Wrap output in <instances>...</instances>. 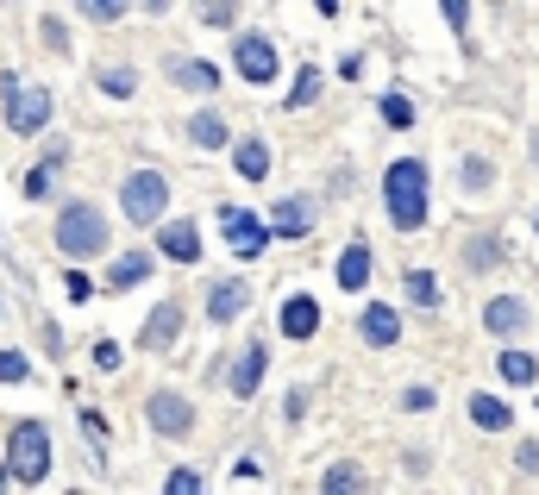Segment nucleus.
Segmentation results:
<instances>
[{
	"label": "nucleus",
	"instance_id": "nucleus-16",
	"mask_svg": "<svg viewBox=\"0 0 539 495\" xmlns=\"http://www.w3.org/2000/svg\"><path fill=\"white\" fill-rule=\"evenodd\" d=\"M276 326H283L289 339H314V333H320V301H314V295H289L283 314H276Z\"/></svg>",
	"mask_w": 539,
	"mask_h": 495
},
{
	"label": "nucleus",
	"instance_id": "nucleus-3",
	"mask_svg": "<svg viewBox=\"0 0 539 495\" xmlns=\"http://www.w3.org/2000/svg\"><path fill=\"white\" fill-rule=\"evenodd\" d=\"M7 470H13V483H44L51 477V433H44V420H13Z\"/></svg>",
	"mask_w": 539,
	"mask_h": 495
},
{
	"label": "nucleus",
	"instance_id": "nucleus-17",
	"mask_svg": "<svg viewBox=\"0 0 539 495\" xmlns=\"http://www.w3.org/2000/svg\"><path fill=\"white\" fill-rule=\"evenodd\" d=\"M163 69H170L176 88H195V94H214V88H220V69L207 63V57H170Z\"/></svg>",
	"mask_w": 539,
	"mask_h": 495
},
{
	"label": "nucleus",
	"instance_id": "nucleus-41",
	"mask_svg": "<svg viewBox=\"0 0 539 495\" xmlns=\"http://www.w3.org/2000/svg\"><path fill=\"white\" fill-rule=\"evenodd\" d=\"M232 477L251 483V477H264V464H257V458H239V464H232Z\"/></svg>",
	"mask_w": 539,
	"mask_h": 495
},
{
	"label": "nucleus",
	"instance_id": "nucleus-31",
	"mask_svg": "<svg viewBox=\"0 0 539 495\" xmlns=\"http://www.w3.org/2000/svg\"><path fill=\"white\" fill-rule=\"evenodd\" d=\"M439 13H445V26H452L458 44L471 38V0H439Z\"/></svg>",
	"mask_w": 539,
	"mask_h": 495
},
{
	"label": "nucleus",
	"instance_id": "nucleus-7",
	"mask_svg": "<svg viewBox=\"0 0 539 495\" xmlns=\"http://www.w3.org/2000/svg\"><path fill=\"white\" fill-rule=\"evenodd\" d=\"M220 232H226V245H232V257H251L270 245V226L257 220V214H245V207H220Z\"/></svg>",
	"mask_w": 539,
	"mask_h": 495
},
{
	"label": "nucleus",
	"instance_id": "nucleus-6",
	"mask_svg": "<svg viewBox=\"0 0 539 495\" xmlns=\"http://www.w3.org/2000/svg\"><path fill=\"white\" fill-rule=\"evenodd\" d=\"M145 420H151V433H163V439H189L195 433V402L182 389H157L145 402Z\"/></svg>",
	"mask_w": 539,
	"mask_h": 495
},
{
	"label": "nucleus",
	"instance_id": "nucleus-26",
	"mask_svg": "<svg viewBox=\"0 0 539 495\" xmlns=\"http://www.w3.org/2000/svg\"><path fill=\"white\" fill-rule=\"evenodd\" d=\"M320 88H326V82H320V69H301L295 88L283 94V107H289V113H295V107H314V101H320Z\"/></svg>",
	"mask_w": 539,
	"mask_h": 495
},
{
	"label": "nucleus",
	"instance_id": "nucleus-2",
	"mask_svg": "<svg viewBox=\"0 0 539 495\" xmlns=\"http://www.w3.org/2000/svg\"><path fill=\"white\" fill-rule=\"evenodd\" d=\"M57 251L63 257H101L107 251V220H101V207L95 201H69L63 214H57Z\"/></svg>",
	"mask_w": 539,
	"mask_h": 495
},
{
	"label": "nucleus",
	"instance_id": "nucleus-19",
	"mask_svg": "<svg viewBox=\"0 0 539 495\" xmlns=\"http://www.w3.org/2000/svg\"><path fill=\"white\" fill-rule=\"evenodd\" d=\"M189 145H195V151H226V145H232V126H226V113L201 107L195 120H189Z\"/></svg>",
	"mask_w": 539,
	"mask_h": 495
},
{
	"label": "nucleus",
	"instance_id": "nucleus-5",
	"mask_svg": "<svg viewBox=\"0 0 539 495\" xmlns=\"http://www.w3.org/2000/svg\"><path fill=\"white\" fill-rule=\"evenodd\" d=\"M120 214L132 226H157L163 214H170V176L163 170H132L120 182Z\"/></svg>",
	"mask_w": 539,
	"mask_h": 495
},
{
	"label": "nucleus",
	"instance_id": "nucleus-39",
	"mask_svg": "<svg viewBox=\"0 0 539 495\" xmlns=\"http://www.w3.org/2000/svg\"><path fill=\"white\" fill-rule=\"evenodd\" d=\"M63 289H69V301H88V276H82V270H69V276H63Z\"/></svg>",
	"mask_w": 539,
	"mask_h": 495
},
{
	"label": "nucleus",
	"instance_id": "nucleus-9",
	"mask_svg": "<svg viewBox=\"0 0 539 495\" xmlns=\"http://www.w3.org/2000/svg\"><path fill=\"white\" fill-rule=\"evenodd\" d=\"M314 214H320L314 195H283V201H276V214H270V239H308Z\"/></svg>",
	"mask_w": 539,
	"mask_h": 495
},
{
	"label": "nucleus",
	"instance_id": "nucleus-35",
	"mask_svg": "<svg viewBox=\"0 0 539 495\" xmlns=\"http://www.w3.org/2000/svg\"><path fill=\"white\" fill-rule=\"evenodd\" d=\"M163 489H170V495H201V470L182 464V470H170V477H163Z\"/></svg>",
	"mask_w": 539,
	"mask_h": 495
},
{
	"label": "nucleus",
	"instance_id": "nucleus-10",
	"mask_svg": "<svg viewBox=\"0 0 539 495\" xmlns=\"http://www.w3.org/2000/svg\"><path fill=\"white\" fill-rule=\"evenodd\" d=\"M264 370H270V351L251 339V345L239 351V358H232V370H226V389L239 395V402H251V395L264 389Z\"/></svg>",
	"mask_w": 539,
	"mask_h": 495
},
{
	"label": "nucleus",
	"instance_id": "nucleus-20",
	"mask_svg": "<svg viewBox=\"0 0 539 495\" xmlns=\"http://www.w3.org/2000/svg\"><path fill=\"white\" fill-rule=\"evenodd\" d=\"M232 176H245V182L270 176V145L264 138H232Z\"/></svg>",
	"mask_w": 539,
	"mask_h": 495
},
{
	"label": "nucleus",
	"instance_id": "nucleus-23",
	"mask_svg": "<svg viewBox=\"0 0 539 495\" xmlns=\"http://www.w3.org/2000/svg\"><path fill=\"white\" fill-rule=\"evenodd\" d=\"M471 420H477L483 433H502L514 414H508V402H496V395H471Z\"/></svg>",
	"mask_w": 539,
	"mask_h": 495
},
{
	"label": "nucleus",
	"instance_id": "nucleus-24",
	"mask_svg": "<svg viewBox=\"0 0 539 495\" xmlns=\"http://www.w3.org/2000/svg\"><path fill=\"white\" fill-rule=\"evenodd\" d=\"M496 370H502V383H514V389H527L533 376H539V364L527 358V351H502V358H496Z\"/></svg>",
	"mask_w": 539,
	"mask_h": 495
},
{
	"label": "nucleus",
	"instance_id": "nucleus-47",
	"mask_svg": "<svg viewBox=\"0 0 539 495\" xmlns=\"http://www.w3.org/2000/svg\"><path fill=\"white\" fill-rule=\"evenodd\" d=\"M533 226H539V214H533Z\"/></svg>",
	"mask_w": 539,
	"mask_h": 495
},
{
	"label": "nucleus",
	"instance_id": "nucleus-12",
	"mask_svg": "<svg viewBox=\"0 0 539 495\" xmlns=\"http://www.w3.org/2000/svg\"><path fill=\"white\" fill-rule=\"evenodd\" d=\"M245 308H251V282H245V276H226V282H214V289H207V320H214V326L239 320Z\"/></svg>",
	"mask_w": 539,
	"mask_h": 495
},
{
	"label": "nucleus",
	"instance_id": "nucleus-30",
	"mask_svg": "<svg viewBox=\"0 0 539 495\" xmlns=\"http://www.w3.org/2000/svg\"><path fill=\"white\" fill-rule=\"evenodd\" d=\"M195 19L201 26H232V19H239V0H195Z\"/></svg>",
	"mask_w": 539,
	"mask_h": 495
},
{
	"label": "nucleus",
	"instance_id": "nucleus-32",
	"mask_svg": "<svg viewBox=\"0 0 539 495\" xmlns=\"http://www.w3.org/2000/svg\"><path fill=\"white\" fill-rule=\"evenodd\" d=\"M76 7H82L88 19H101V26H113V19L132 13V0H76Z\"/></svg>",
	"mask_w": 539,
	"mask_h": 495
},
{
	"label": "nucleus",
	"instance_id": "nucleus-36",
	"mask_svg": "<svg viewBox=\"0 0 539 495\" xmlns=\"http://www.w3.org/2000/svg\"><path fill=\"white\" fill-rule=\"evenodd\" d=\"M464 188H471V195L489 188V157H464Z\"/></svg>",
	"mask_w": 539,
	"mask_h": 495
},
{
	"label": "nucleus",
	"instance_id": "nucleus-42",
	"mask_svg": "<svg viewBox=\"0 0 539 495\" xmlns=\"http://www.w3.org/2000/svg\"><path fill=\"white\" fill-rule=\"evenodd\" d=\"M283 414H289V420H301V414H308V395H301V389H289V402H283Z\"/></svg>",
	"mask_w": 539,
	"mask_h": 495
},
{
	"label": "nucleus",
	"instance_id": "nucleus-11",
	"mask_svg": "<svg viewBox=\"0 0 539 495\" xmlns=\"http://www.w3.org/2000/svg\"><path fill=\"white\" fill-rule=\"evenodd\" d=\"M483 326H489L496 339H521L527 326H533V308H527L521 295H496V301L483 308Z\"/></svg>",
	"mask_w": 539,
	"mask_h": 495
},
{
	"label": "nucleus",
	"instance_id": "nucleus-40",
	"mask_svg": "<svg viewBox=\"0 0 539 495\" xmlns=\"http://www.w3.org/2000/svg\"><path fill=\"white\" fill-rule=\"evenodd\" d=\"M514 464H521V470H539V439H527L521 452H514Z\"/></svg>",
	"mask_w": 539,
	"mask_h": 495
},
{
	"label": "nucleus",
	"instance_id": "nucleus-8",
	"mask_svg": "<svg viewBox=\"0 0 539 495\" xmlns=\"http://www.w3.org/2000/svg\"><path fill=\"white\" fill-rule=\"evenodd\" d=\"M232 63H239L245 82H270L276 76V44L264 32H239V38H232Z\"/></svg>",
	"mask_w": 539,
	"mask_h": 495
},
{
	"label": "nucleus",
	"instance_id": "nucleus-1",
	"mask_svg": "<svg viewBox=\"0 0 539 495\" xmlns=\"http://www.w3.org/2000/svg\"><path fill=\"white\" fill-rule=\"evenodd\" d=\"M383 207H389L395 232H420V226H427V163H420V157L389 163V176H383Z\"/></svg>",
	"mask_w": 539,
	"mask_h": 495
},
{
	"label": "nucleus",
	"instance_id": "nucleus-44",
	"mask_svg": "<svg viewBox=\"0 0 539 495\" xmlns=\"http://www.w3.org/2000/svg\"><path fill=\"white\" fill-rule=\"evenodd\" d=\"M320 13H339V0H320Z\"/></svg>",
	"mask_w": 539,
	"mask_h": 495
},
{
	"label": "nucleus",
	"instance_id": "nucleus-34",
	"mask_svg": "<svg viewBox=\"0 0 539 495\" xmlns=\"http://www.w3.org/2000/svg\"><path fill=\"white\" fill-rule=\"evenodd\" d=\"M320 489H364V477H358V464H333L320 477Z\"/></svg>",
	"mask_w": 539,
	"mask_h": 495
},
{
	"label": "nucleus",
	"instance_id": "nucleus-28",
	"mask_svg": "<svg viewBox=\"0 0 539 495\" xmlns=\"http://www.w3.org/2000/svg\"><path fill=\"white\" fill-rule=\"evenodd\" d=\"M95 82H101V94H113V101H126V94L138 88V76H132V69H126V63H107V69H101V76H95Z\"/></svg>",
	"mask_w": 539,
	"mask_h": 495
},
{
	"label": "nucleus",
	"instance_id": "nucleus-45",
	"mask_svg": "<svg viewBox=\"0 0 539 495\" xmlns=\"http://www.w3.org/2000/svg\"><path fill=\"white\" fill-rule=\"evenodd\" d=\"M533 157H539V132H533Z\"/></svg>",
	"mask_w": 539,
	"mask_h": 495
},
{
	"label": "nucleus",
	"instance_id": "nucleus-22",
	"mask_svg": "<svg viewBox=\"0 0 539 495\" xmlns=\"http://www.w3.org/2000/svg\"><path fill=\"white\" fill-rule=\"evenodd\" d=\"M145 276H151V251H126V257H113L107 289H113V295H120V289H138Z\"/></svg>",
	"mask_w": 539,
	"mask_h": 495
},
{
	"label": "nucleus",
	"instance_id": "nucleus-33",
	"mask_svg": "<svg viewBox=\"0 0 539 495\" xmlns=\"http://www.w3.org/2000/svg\"><path fill=\"white\" fill-rule=\"evenodd\" d=\"M32 364H26V351H0V383H26Z\"/></svg>",
	"mask_w": 539,
	"mask_h": 495
},
{
	"label": "nucleus",
	"instance_id": "nucleus-15",
	"mask_svg": "<svg viewBox=\"0 0 539 495\" xmlns=\"http://www.w3.org/2000/svg\"><path fill=\"white\" fill-rule=\"evenodd\" d=\"M182 339V308L176 301H163V308H151V320H145V333H138V345L145 351H170Z\"/></svg>",
	"mask_w": 539,
	"mask_h": 495
},
{
	"label": "nucleus",
	"instance_id": "nucleus-43",
	"mask_svg": "<svg viewBox=\"0 0 539 495\" xmlns=\"http://www.w3.org/2000/svg\"><path fill=\"white\" fill-rule=\"evenodd\" d=\"M7 483H13V470H7V464H0V489H7Z\"/></svg>",
	"mask_w": 539,
	"mask_h": 495
},
{
	"label": "nucleus",
	"instance_id": "nucleus-37",
	"mask_svg": "<svg viewBox=\"0 0 539 495\" xmlns=\"http://www.w3.org/2000/svg\"><path fill=\"white\" fill-rule=\"evenodd\" d=\"M95 364H101V370H120V345L101 339V345H95Z\"/></svg>",
	"mask_w": 539,
	"mask_h": 495
},
{
	"label": "nucleus",
	"instance_id": "nucleus-38",
	"mask_svg": "<svg viewBox=\"0 0 539 495\" xmlns=\"http://www.w3.org/2000/svg\"><path fill=\"white\" fill-rule=\"evenodd\" d=\"M44 44H51V51H69V32L57 26V19H44Z\"/></svg>",
	"mask_w": 539,
	"mask_h": 495
},
{
	"label": "nucleus",
	"instance_id": "nucleus-27",
	"mask_svg": "<svg viewBox=\"0 0 539 495\" xmlns=\"http://www.w3.org/2000/svg\"><path fill=\"white\" fill-rule=\"evenodd\" d=\"M377 113H383V126H395V132H408L414 126V101H408V94H383V101H377Z\"/></svg>",
	"mask_w": 539,
	"mask_h": 495
},
{
	"label": "nucleus",
	"instance_id": "nucleus-18",
	"mask_svg": "<svg viewBox=\"0 0 539 495\" xmlns=\"http://www.w3.org/2000/svg\"><path fill=\"white\" fill-rule=\"evenodd\" d=\"M333 282H339L345 295H358L364 282H370V245H364V239H351V245L339 251V264H333Z\"/></svg>",
	"mask_w": 539,
	"mask_h": 495
},
{
	"label": "nucleus",
	"instance_id": "nucleus-29",
	"mask_svg": "<svg viewBox=\"0 0 539 495\" xmlns=\"http://www.w3.org/2000/svg\"><path fill=\"white\" fill-rule=\"evenodd\" d=\"M408 301H414V308H439V282H433V270H408Z\"/></svg>",
	"mask_w": 539,
	"mask_h": 495
},
{
	"label": "nucleus",
	"instance_id": "nucleus-13",
	"mask_svg": "<svg viewBox=\"0 0 539 495\" xmlns=\"http://www.w3.org/2000/svg\"><path fill=\"white\" fill-rule=\"evenodd\" d=\"M157 251L176 264H201V232L195 220H157Z\"/></svg>",
	"mask_w": 539,
	"mask_h": 495
},
{
	"label": "nucleus",
	"instance_id": "nucleus-4",
	"mask_svg": "<svg viewBox=\"0 0 539 495\" xmlns=\"http://www.w3.org/2000/svg\"><path fill=\"white\" fill-rule=\"evenodd\" d=\"M0 94H7V126L19 132V138H38L44 126H51V88H38V82H19L13 69L0 76Z\"/></svg>",
	"mask_w": 539,
	"mask_h": 495
},
{
	"label": "nucleus",
	"instance_id": "nucleus-21",
	"mask_svg": "<svg viewBox=\"0 0 539 495\" xmlns=\"http://www.w3.org/2000/svg\"><path fill=\"white\" fill-rule=\"evenodd\" d=\"M358 333H364V345H395V339H402V320H395V308L370 301V308L358 314Z\"/></svg>",
	"mask_w": 539,
	"mask_h": 495
},
{
	"label": "nucleus",
	"instance_id": "nucleus-46",
	"mask_svg": "<svg viewBox=\"0 0 539 495\" xmlns=\"http://www.w3.org/2000/svg\"><path fill=\"white\" fill-rule=\"evenodd\" d=\"M0 320H7V301H0Z\"/></svg>",
	"mask_w": 539,
	"mask_h": 495
},
{
	"label": "nucleus",
	"instance_id": "nucleus-14",
	"mask_svg": "<svg viewBox=\"0 0 539 495\" xmlns=\"http://www.w3.org/2000/svg\"><path fill=\"white\" fill-rule=\"evenodd\" d=\"M63 163H69V145H63V138H51V145H44V157L32 163V176H26V201H51Z\"/></svg>",
	"mask_w": 539,
	"mask_h": 495
},
{
	"label": "nucleus",
	"instance_id": "nucleus-25",
	"mask_svg": "<svg viewBox=\"0 0 539 495\" xmlns=\"http://www.w3.org/2000/svg\"><path fill=\"white\" fill-rule=\"evenodd\" d=\"M464 264H471V270H489V264H502V239H496V232H477V239L464 245Z\"/></svg>",
	"mask_w": 539,
	"mask_h": 495
}]
</instances>
